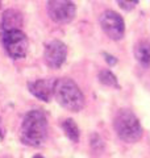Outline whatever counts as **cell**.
<instances>
[{
    "mask_svg": "<svg viewBox=\"0 0 150 158\" xmlns=\"http://www.w3.org/2000/svg\"><path fill=\"white\" fill-rule=\"evenodd\" d=\"M117 3L123 9H125V11H132V9L138 4V0H117Z\"/></svg>",
    "mask_w": 150,
    "mask_h": 158,
    "instance_id": "13",
    "label": "cell"
},
{
    "mask_svg": "<svg viewBox=\"0 0 150 158\" xmlns=\"http://www.w3.org/2000/svg\"><path fill=\"white\" fill-rule=\"evenodd\" d=\"M134 57L142 66H150V42L149 41H140L134 46Z\"/></svg>",
    "mask_w": 150,
    "mask_h": 158,
    "instance_id": "10",
    "label": "cell"
},
{
    "mask_svg": "<svg viewBox=\"0 0 150 158\" xmlns=\"http://www.w3.org/2000/svg\"><path fill=\"white\" fill-rule=\"evenodd\" d=\"M57 79H38L28 83L29 91L42 102H50L54 96V86Z\"/></svg>",
    "mask_w": 150,
    "mask_h": 158,
    "instance_id": "8",
    "label": "cell"
},
{
    "mask_svg": "<svg viewBox=\"0 0 150 158\" xmlns=\"http://www.w3.org/2000/svg\"><path fill=\"white\" fill-rule=\"evenodd\" d=\"M3 44L12 58H23L28 53V38L21 29L7 31L3 34Z\"/></svg>",
    "mask_w": 150,
    "mask_h": 158,
    "instance_id": "4",
    "label": "cell"
},
{
    "mask_svg": "<svg viewBox=\"0 0 150 158\" xmlns=\"http://www.w3.org/2000/svg\"><path fill=\"white\" fill-rule=\"evenodd\" d=\"M48 13L54 23L67 24L74 20L77 8L71 0H49Z\"/></svg>",
    "mask_w": 150,
    "mask_h": 158,
    "instance_id": "5",
    "label": "cell"
},
{
    "mask_svg": "<svg viewBox=\"0 0 150 158\" xmlns=\"http://www.w3.org/2000/svg\"><path fill=\"white\" fill-rule=\"evenodd\" d=\"M100 25L109 38L119 41L124 37L125 24L123 17L115 11H106L100 16Z\"/></svg>",
    "mask_w": 150,
    "mask_h": 158,
    "instance_id": "6",
    "label": "cell"
},
{
    "mask_svg": "<svg viewBox=\"0 0 150 158\" xmlns=\"http://www.w3.org/2000/svg\"><path fill=\"white\" fill-rule=\"evenodd\" d=\"M54 98L63 108L78 112L84 107V96L81 88L73 79L62 78L57 79L54 86Z\"/></svg>",
    "mask_w": 150,
    "mask_h": 158,
    "instance_id": "2",
    "label": "cell"
},
{
    "mask_svg": "<svg viewBox=\"0 0 150 158\" xmlns=\"http://www.w3.org/2000/svg\"><path fill=\"white\" fill-rule=\"evenodd\" d=\"M113 127L120 140L128 144L137 142L142 137V128L137 116L129 110H120L115 116Z\"/></svg>",
    "mask_w": 150,
    "mask_h": 158,
    "instance_id": "3",
    "label": "cell"
},
{
    "mask_svg": "<svg viewBox=\"0 0 150 158\" xmlns=\"http://www.w3.org/2000/svg\"><path fill=\"white\" fill-rule=\"evenodd\" d=\"M67 56V48L62 41L54 40L50 41L44 52V58L46 65L52 69H58L63 65Z\"/></svg>",
    "mask_w": 150,
    "mask_h": 158,
    "instance_id": "7",
    "label": "cell"
},
{
    "mask_svg": "<svg viewBox=\"0 0 150 158\" xmlns=\"http://www.w3.org/2000/svg\"><path fill=\"white\" fill-rule=\"evenodd\" d=\"M48 132V121L46 116L42 111L33 110L25 115L21 131H20V137L25 145L29 146H38L41 145Z\"/></svg>",
    "mask_w": 150,
    "mask_h": 158,
    "instance_id": "1",
    "label": "cell"
},
{
    "mask_svg": "<svg viewBox=\"0 0 150 158\" xmlns=\"http://www.w3.org/2000/svg\"><path fill=\"white\" fill-rule=\"evenodd\" d=\"M104 56L107 57V62L109 63V65H115L117 61H116V58L115 57H112V56H109V54H104Z\"/></svg>",
    "mask_w": 150,
    "mask_h": 158,
    "instance_id": "14",
    "label": "cell"
},
{
    "mask_svg": "<svg viewBox=\"0 0 150 158\" xmlns=\"http://www.w3.org/2000/svg\"><path fill=\"white\" fill-rule=\"evenodd\" d=\"M62 128H63L65 135L67 136V138L70 141L78 142V140H79V128H78L77 124H75L74 120H71V118L65 120L63 124H62Z\"/></svg>",
    "mask_w": 150,
    "mask_h": 158,
    "instance_id": "11",
    "label": "cell"
},
{
    "mask_svg": "<svg viewBox=\"0 0 150 158\" xmlns=\"http://www.w3.org/2000/svg\"><path fill=\"white\" fill-rule=\"evenodd\" d=\"M2 25H3L4 32L20 29L23 27V16H21V13H20L19 11H16V9H7V11L3 13Z\"/></svg>",
    "mask_w": 150,
    "mask_h": 158,
    "instance_id": "9",
    "label": "cell"
},
{
    "mask_svg": "<svg viewBox=\"0 0 150 158\" xmlns=\"http://www.w3.org/2000/svg\"><path fill=\"white\" fill-rule=\"evenodd\" d=\"M33 158H44V157H42V156H34Z\"/></svg>",
    "mask_w": 150,
    "mask_h": 158,
    "instance_id": "15",
    "label": "cell"
},
{
    "mask_svg": "<svg viewBox=\"0 0 150 158\" xmlns=\"http://www.w3.org/2000/svg\"><path fill=\"white\" fill-rule=\"evenodd\" d=\"M99 81H100V83H103V85H106L108 87H112V88H119L120 87L116 75L109 70L100 71L99 73Z\"/></svg>",
    "mask_w": 150,
    "mask_h": 158,
    "instance_id": "12",
    "label": "cell"
}]
</instances>
